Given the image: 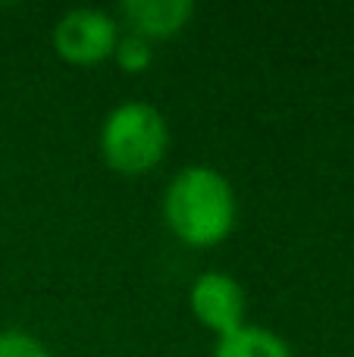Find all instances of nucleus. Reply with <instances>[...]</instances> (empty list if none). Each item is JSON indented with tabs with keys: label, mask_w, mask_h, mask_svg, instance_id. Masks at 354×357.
<instances>
[{
	"label": "nucleus",
	"mask_w": 354,
	"mask_h": 357,
	"mask_svg": "<svg viewBox=\"0 0 354 357\" xmlns=\"http://www.w3.org/2000/svg\"><path fill=\"white\" fill-rule=\"evenodd\" d=\"M192 317L213 335H229L248 323V295L242 282L223 270H204L188 289Z\"/></svg>",
	"instance_id": "nucleus-4"
},
{
	"label": "nucleus",
	"mask_w": 354,
	"mask_h": 357,
	"mask_svg": "<svg viewBox=\"0 0 354 357\" xmlns=\"http://www.w3.org/2000/svg\"><path fill=\"white\" fill-rule=\"evenodd\" d=\"M98 151L104 167L116 176H148L167 160L169 123L148 100H123L100 123Z\"/></svg>",
	"instance_id": "nucleus-2"
},
{
	"label": "nucleus",
	"mask_w": 354,
	"mask_h": 357,
	"mask_svg": "<svg viewBox=\"0 0 354 357\" xmlns=\"http://www.w3.org/2000/svg\"><path fill=\"white\" fill-rule=\"evenodd\" d=\"M113 63L123 69L125 75H141L154 66V44L144 41L138 35H119V44L113 50Z\"/></svg>",
	"instance_id": "nucleus-7"
},
{
	"label": "nucleus",
	"mask_w": 354,
	"mask_h": 357,
	"mask_svg": "<svg viewBox=\"0 0 354 357\" xmlns=\"http://www.w3.org/2000/svg\"><path fill=\"white\" fill-rule=\"evenodd\" d=\"M0 357H54L41 339L22 333V329H3L0 333Z\"/></svg>",
	"instance_id": "nucleus-8"
},
{
	"label": "nucleus",
	"mask_w": 354,
	"mask_h": 357,
	"mask_svg": "<svg viewBox=\"0 0 354 357\" xmlns=\"http://www.w3.org/2000/svg\"><path fill=\"white\" fill-rule=\"evenodd\" d=\"M213 357H295L292 345L279 333L261 326V323H245L236 333L220 335L213 345Z\"/></svg>",
	"instance_id": "nucleus-6"
},
{
	"label": "nucleus",
	"mask_w": 354,
	"mask_h": 357,
	"mask_svg": "<svg viewBox=\"0 0 354 357\" xmlns=\"http://www.w3.org/2000/svg\"><path fill=\"white\" fill-rule=\"evenodd\" d=\"M119 44V19L98 6H72L50 29V47L69 66H98L113 60Z\"/></svg>",
	"instance_id": "nucleus-3"
},
{
	"label": "nucleus",
	"mask_w": 354,
	"mask_h": 357,
	"mask_svg": "<svg viewBox=\"0 0 354 357\" xmlns=\"http://www.w3.org/2000/svg\"><path fill=\"white\" fill-rule=\"evenodd\" d=\"M238 201L232 182L207 163H188L163 191V222L185 248H217L232 235Z\"/></svg>",
	"instance_id": "nucleus-1"
},
{
	"label": "nucleus",
	"mask_w": 354,
	"mask_h": 357,
	"mask_svg": "<svg viewBox=\"0 0 354 357\" xmlns=\"http://www.w3.org/2000/svg\"><path fill=\"white\" fill-rule=\"evenodd\" d=\"M192 19V0H123L119 3V25H129L132 35L151 44L182 35Z\"/></svg>",
	"instance_id": "nucleus-5"
}]
</instances>
